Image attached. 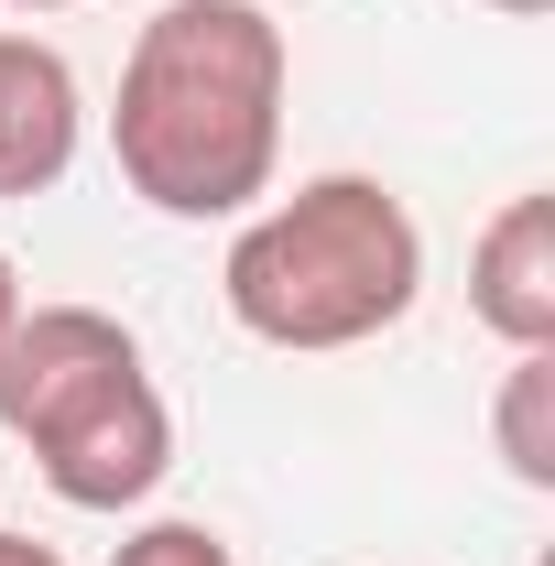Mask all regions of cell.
<instances>
[{
	"label": "cell",
	"instance_id": "1",
	"mask_svg": "<svg viewBox=\"0 0 555 566\" xmlns=\"http://www.w3.org/2000/svg\"><path fill=\"white\" fill-rule=\"evenodd\" d=\"M294 44L262 0H164L121 55L109 153L153 218H251L283 164Z\"/></svg>",
	"mask_w": 555,
	"mask_h": 566
},
{
	"label": "cell",
	"instance_id": "2",
	"mask_svg": "<svg viewBox=\"0 0 555 566\" xmlns=\"http://www.w3.org/2000/svg\"><path fill=\"white\" fill-rule=\"evenodd\" d=\"M218 294L262 349H370L425 305V229L381 175H305L229 229Z\"/></svg>",
	"mask_w": 555,
	"mask_h": 566
},
{
	"label": "cell",
	"instance_id": "3",
	"mask_svg": "<svg viewBox=\"0 0 555 566\" xmlns=\"http://www.w3.org/2000/svg\"><path fill=\"white\" fill-rule=\"evenodd\" d=\"M0 424L66 512H142L175 469V403L109 305H22L0 338Z\"/></svg>",
	"mask_w": 555,
	"mask_h": 566
},
{
	"label": "cell",
	"instance_id": "4",
	"mask_svg": "<svg viewBox=\"0 0 555 566\" xmlns=\"http://www.w3.org/2000/svg\"><path fill=\"white\" fill-rule=\"evenodd\" d=\"M87 142L76 66L44 33H0V197H55Z\"/></svg>",
	"mask_w": 555,
	"mask_h": 566
},
{
	"label": "cell",
	"instance_id": "5",
	"mask_svg": "<svg viewBox=\"0 0 555 566\" xmlns=\"http://www.w3.org/2000/svg\"><path fill=\"white\" fill-rule=\"evenodd\" d=\"M469 316L501 349H555V197L523 186L469 251Z\"/></svg>",
	"mask_w": 555,
	"mask_h": 566
},
{
	"label": "cell",
	"instance_id": "6",
	"mask_svg": "<svg viewBox=\"0 0 555 566\" xmlns=\"http://www.w3.org/2000/svg\"><path fill=\"white\" fill-rule=\"evenodd\" d=\"M490 436H501V469L523 491H555V349H512L501 403H490Z\"/></svg>",
	"mask_w": 555,
	"mask_h": 566
},
{
	"label": "cell",
	"instance_id": "7",
	"mask_svg": "<svg viewBox=\"0 0 555 566\" xmlns=\"http://www.w3.org/2000/svg\"><path fill=\"white\" fill-rule=\"evenodd\" d=\"M109 566H240L229 556V534L218 523H186V512H164V523H142L109 545Z\"/></svg>",
	"mask_w": 555,
	"mask_h": 566
},
{
	"label": "cell",
	"instance_id": "8",
	"mask_svg": "<svg viewBox=\"0 0 555 566\" xmlns=\"http://www.w3.org/2000/svg\"><path fill=\"white\" fill-rule=\"evenodd\" d=\"M0 566H66V556H55V545H33V534H11V523H0Z\"/></svg>",
	"mask_w": 555,
	"mask_h": 566
},
{
	"label": "cell",
	"instance_id": "9",
	"mask_svg": "<svg viewBox=\"0 0 555 566\" xmlns=\"http://www.w3.org/2000/svg\"><path fill=\"white\" fill-rule=\"evenodd\" d=\"M11 316H22V262L0 251V338H11Z\"/></svg>",
	"mask_w": 555,
	"mask_h": 566
},
{
	"label": "cell",
	"instance_id": "10",
	"mask_svg": "<svg viewBox=\"0 0 555 566\" xmlns=\"http://www.w3.org/2000/svg\"><path fill=\"white\" fill-rule=\"evenodd\" d=\"M480 11H501V22H545L555 0H480Z\"/></svg>",
	"mask_w": 555,
	"mask_h": 566
},
{
	"label": "cell",
	"instance_id": "11",
	"mask_svg": "<svg viewBox=\"0 0 555 566\" xmlns=\"http://www.w3.org/2000/svg\"><path fill=\"white\" fill-rule=\"evenodd\" d=\"M11 11H76V0H11Z\"/></svg>",
	"mask_w": 555,
	"mask_h": 566
}]
</instances>
